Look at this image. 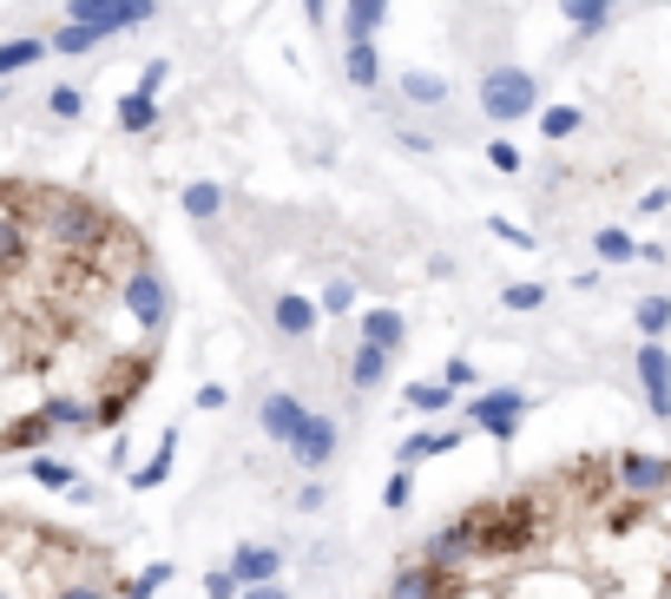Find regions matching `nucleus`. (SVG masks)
Masks as SVG:
<instances>
[{
    "mask_svg": "<svg viewBox=\"0 0 671 599\" xmlns=\"http://www.w3.org/2000/svg\"><path fill=\"white\" fill-rule=\"evenodd\" d=\"M481 560H514V553H533V540L546 533L540 521V501L533 494H501V501H481Z\"/></svg>",
    "mask_w": 671,
    "mask_h": 599,
    "instance_id": "1",
    "label": "nucleus"
},
{
    "mask_svg": "<svg viewBox=\"0 0 671 599\" xmlns=\"http://www.w3.org/2000/svg\"><path fill=\"white\" fill-rule=\"evenodd\" d=\"M481 112L494 119V126H521V119H540V79L526 73V67H487L481 73Z\"/></svg>",
    "mask_w": 671,
    "mask_h": 599,
    "instance_id": "2",
    "label": "nucleus"
},
{
    "mask_svg": "<svg viewBox=\"0 0 671 599\" xmlns=\"http://www.w3.org/2000/svg\"><path fill=\"white\" fill-rule=\"evenodd\" d=\"M119 310L132 316V330L146 336V343H165V316H171V297H165V277H158V264L139 257L126 277H119Z\"/></svg>",
    "mask_w": 671,
    "mask_h": 599,
    "instance_id": "3",
    "label": "nucleus"
},
{
    "mask_svg": "<svg viewBox=\"0 0 671 599\" xmlns=\"http://www.w3.org/2000/svg\"><path fill=\"white\" fill-rule=\"evenodd\" d=\"M146 375H151V350L106 356V375H99V389H92V402H99V429H119V422H126V409L146 395Z\"/></svg>",
    "mask_w": 671,
    "mask_h": 599,
    "instance_id": "4",
    "label": "nucleus"
},
{
    "mask_svg": "<svg viewBox=\"0 0 671 599\" xmlns=\"http://www.w3.org/2000/svg\"><path fill=\"white\" fill-rule=\"evenodd\" d=\"M526 402H533L526 389H481V395H467V429H481L487 442H514Z\"/></svg>",
    "mask_w": 671,
    "mask_h": 599,
    "instance_id": "5",
    "label": "nucleus"
},
{
    "mask_svg": "<svg viewBox=\"0 0 671 599\" xmlns=\"http://www.w3.org/2000/svg\"><path fill=\"white\" fill-rule=\"evenodd\" d=\"M422 560H428V567H447V573H467V567L481 560V514L467 508V514H454L447 527H435V533L422 540Z\"/></svg>",
    "mask_w": 671,
    "mask_h": 599,
    "instance_id": "6",
    "label": "nucleus"
},
{
    "mask_svg": "<svg viewBox=\"0 0 671 599\" xmlns=\"http://www.w3.org/2000/svg\"><path fill=\"white\" fill-rule=\"evenodd\" d=\"M60 13H67V20H86V27H106V33L119 40V33L158 20V0H67Z\"/></svg>",
    "mask_w": 671,
    "mask_h": 599,
    "instance_id": "7",
    "label": "nucleus"
},
{
    "mask_svg": "<svg viewBox=\"0 0 671 599\" xmlns=\"http://www.w3.org/2000/svg\"><path fill=\"white\" fill-rule=\"evenodd\" d=\"M467 593V573H447V567H428V560H408L395 580H388V593L382 599H461Z\"/></svg>",
    "mask_w": 671,
    "mask_h": 599,
    "instance_id": "8",
    "label": "nucleus"
},
{
    "mask_svg": "<svg viewBox=\"0 0 671 599\" xmlns=\"http://www.w3.org/2000/svg\"><path fill=\"white\" fill-rule=\"evenodd\" d=\"M303 422H309V409H303L290 389H270V395L257 402V429H264V442H277L284 454H290V442L303 435Z\"/></svg>",
    "mask_w": 671,
    "mask_h": 599,
    "instance_id": "9",
    "label": "nucleus"
},
{
    "mask_svg": "<svg viewBox=\"0 0 671 599\" xmlns=\"http://www.w3.org/2000/svg\"><path fill=\"white\" fill-rule=\"evenodd\" d=\"M619 494H671V461L665 454H645V449H625L619 454Z\"/></svg>",
    "mask_w": 671,
    "mask_h": 599,
    "instance_id": "10",
    "label": "nucleus"
},
{
    "mask_svg": "<svg viewBox=\"0 0 671 599\" xmlns=\"http://www.w3.org/2000/svg\"><path fill=\"white\" fill-rule=\"evenodd\" d=\"M632 375H639V389H645L652 415L671 422V356H665V343H645V350L632 356Z\"/></svg>",
    "mask_w": 671,
    "mask_h": 599,
    "instance_id": "11",
    "label": "nucleus"
},
{
    "mask_svg": "<svg viewBox=\"0 0 671 599\" xmlns=\"http://www.w3.org/2000/svg\"><path fill=\"white\" fill-rule=\"evenodd\" d=\"M336 449H343V429H336L329 415H309V422H303V435L290 442V461L309 468V474H323V468L336 461Z\"/></svg>",
    "mask_w": 671,
    "mask_h": 599,
    "instance_id": "12",
    "label": "nucleus"
},
{
    "mask_svg": "<svg viewBox=\"0 0 671 599\" xmlns=\"http://www.w3.org/2000/svg\"><path fill=\"white\" fill-rule=\"evenodd\" d=\"M40 415H47L53 429H67V435H92V429H99V402H92V395H67V389H53V395L40 402Z\"/></svg>",
    "mask_w": 671,
    "mask_h": 599,
    "instance_id": "13",
    "label": "nucleus"
},
{
    "mask_svg": "<svg viewBox=\"0 0 671 599\" xmlns=\"http://www.w3.org/2000/svg\"><path fill=\"white\" fill-rule=\"evenodd\" d=\"M230 573H237L244 587H270V580L284 573V553H277V547H264V540H244V547L230 553Z\"/></svg>",
    "mask_w": 671,
    "mask_h": 599,
    "instance_id": "14",
    "label": "nucleus"
},
{
    "mask_svg": "<svg viewBox=\"0 0 671 599\" xmlns=\"http://www.w3.org/2000/svg\"><path fill=\"white\" fill-rule=\"evenodd\" d=\"M270 323H277V336L303 343V336L323 323V303H309V297H297V291H284V297L270 303Z\"/></svg>",
    "mask_w": 671,
    "mask_h": 599,
    "instance_id": "15",
    "label": "nucleus"
},
{
    "mask_svg": "<svg viewBox=\"0 0 671 599\" xmlns=\"http://www.w3.org/2000/svg\"><path fill=\"white\" fill-rule=\"evenodd\" d=\"M356 336H363V343H375V350H388V356H395V350L408 343V323H402V310H382V303H375V310H363V323H356Z\"/></svg>",
    "mask_w": 671,
    "mask_h": 599,
    "instance_id": "16",
    "label": "nucleus"
},
{
    "mask_svg": "<svg viewBox=\"0 0 671 599\" xmlns=\"http://www.w3.org/2000/svg\"><path fill=\"white\" fill-rule=\"evenodd\" d=\"M112 112H119V132H132V139H139V132H151V126H158V92L132 86V92H126Z\"/></svg>",
    "mask_w": 671,
    "mask_h": 599,
    "instance_id": "17",
    "label": "nucleus"
},
{
    "mask_svg": "<svg viewBox=\"0 0 671 599\" xmlns=\"http://www.w3.org/2000/svg\"><path fill=\"white\" fill-rule=\"evenodd\" d=\"M171 454H178V429H165V435H158V454L132 468V488H139V494H151V488L171 481Z\"/></svg>",
    "mask_w": 671,
    "mask_h": 599,
    "instance_id": "18",
    "label": "nucleus"
},
{
    "mask_svg": "<svg viewBox=\"0 0 671 599\" xmlns=\"http://www.w3.org/2000/svg\"><path fill=\"white\" fill-rule=\"evenodd\" d=\"M27 481H40L47 494H73L79 468H73V461H60V454H33V461H27Z\"/></svg>",
    "mask_w": 671,
    "mask_h": 599,
    "instance_id": "19",
    "label": "nucleus"
},
{
    "mask_svg": "<svg viewBox=\"0 0 671 599\" xmlns=\"http://www.w3.org/2000/svg\"><path fill=\"white\" fill-rule=\"evenodd\" d=\"M106 40H112L106 27H86V20H67V27H53V40H47V47H53L60 60H73V53H92V47H106Z\"/></svg>",
    "mask_w": 671,
    "mask_h": 599,
    "instance_id": "20",
    "label": "nucleus"
},
{
    "mask_svg": "<svg viewBox=\"0 0 671 599\" xmlns=\"http://www.w3.org/2000/svg\"><path fill=\"white\" fill-rule=\"evenodd\" d=\"M388 20V0H349L343 7V40H375Z\"/></svg>",
    "mask_w": 671,
    "mask_h": 599,
    "instance_id": "21",
    "label": "nucleus"
},
{
    "mask_svg": "<svg viewBox=\"0 0 671 599\" xmlns=\"http://www.w3.org/2000/svg\"><path fill=\"white\" fill-rule=\"evenodd\" d=\"M388 363H395L388 350H375V343H356V356H349V389H356V395H369L375 382L388 375Z\"/></svg>",
    "mask_w": 671,
    "mask_h": 599,
    "instance_id": "22",
    "label": "nucleus"
},
{
    "mask_svg": "<svg viewBox=\"0 0 671 599\" xmlns=\"http://www.w3.org/2000/svg\"><path fill=\"white\" fill-rule=\"evenodd\" d=\"M461 435H467V422H461V429H442V435H408V442L395 449V461H402V468H415V461H428V454L461 449Z\"/></svg>",
    "mask_w": 671,
    "mask_h": 599,
    "instance_id": "23",
    "label": "nucleus"
},
{
    "mask_svg": "<svg viewBox=\"0 0 671 599\" xmlns=\"http://www.w3.org/2000/svg\"><path fill=\"white\" fill-rule=\"evenodd\" d=\"M343 79H349V86H382V53H375V40H349Z\"/></svg>",
    "mask_w": 671,
    "mask_h": 599,
    "instance_id": "24",
    "label": "nucleus"
},
{
    "mask_svg": "<svg viewBox=\"0 0 671 599\" xmlns=\"http://www.w3.org/2000/svg\"><path fill=\"white\" fill-rule=\"evenodd\" d=\"M593 257L599 264H632V257H645V244H632V230H619V225H599L593 230Z\"/></svg>",
    "mask_w": 671,
    "mask_h": 599,
    "instance_id": "25",
    "label": "nucleus"
},
{
    "mask_svg": "<svg viewBox=\"0 0 671 599\" xmlns=\"http://www.w3.org/2000/svg\"><path fill=\"white\" fill-rule=\"evenodd\" d=\"M402 99H408V106H447V79L415 67V73H402Z\"/></svg>",
    "mask_w": 671,
    "mask_h": 599,
    "instance_id": "26",
    "label": "nucleus"
},
{
    "mask_svg": "<svg viewBox=\"0 0 671 599\" xmlns=\"http://www.w3.org/2000/svg\"><path fill=\"white\" fill-rule=\"evenodd\" d=\"M612 7H619V0H560V13L573 20V33H580V40L605 27V13H612Z\"/></svg>",
    "mask_w": 671,
    "mask_h": 599,
    "instance_id": "27",
    "label": "nucleus"
},
{
    "mask_svg": "<svg viewBox=\"0 0 671 599\" xmlns=\"http://www.w3.org/2000/svg\"><path fill=\"white\" fill-rule=\"evenodd\" d=\"M580 106H540V139H553V146H566L573 132H580Z\"/></svg>",
    "mask_w": 671,
    "mask_h": 599,
    "instance_id": "28",
    "label": "nucleus"
},
{
    "mask_svg": "<svg viewBox=\"0 0 671 599\" xmlns=\"http://www.w3.org/2000/svg\"><path fill=\"white\" fill-rule=\"evenodd\" d=\"M47 53H53L47 40H7V47H0V79L27 73V67H33V60H47Z\"/></svg>",
    "mask_w": 671,
    "mask_h": 599,
    "instance_id": "29",
    "label": "nucleus"
},
{
    "mask_svg": "<svg viewBox=\"0 0 671 599\" xmlns=\"http://www.w3.org/2000/svg\"><path fill=\"white\" fill-rule=\"evenodd\" d=\"M178 205H185V218L211 225V218L224 212V192H218V185H205V178H198V185H185V198H178Z\"/></svg>",
    "mask_w": 671,
    "mask_h": 599,
    "instance_id": "30",
    "label": "nucleus"
},
{
    "mask_svg": "<svg viewBox=\"0 0 671 599\" xmlns=\"http://www.w3.org/2000/svg\"><path fill=\"white\" fill-rule=\"evenodd\" d=\"M632 323H639V336H645V343H659V336L671 330V297H639Z\"/></svg>",
    "mask_w": 671,
    "mask_h": 599,
    "instance_id": "31",
    "label": "nucleus"
},
{
    "mask_svg": "<svg viewBox=\"0 0 671 599\" xmlns=\"http://www.w3.org/2000/svg\"><path fill=\"white\" fill-rule=\"evenodd\" d=\"M447 402H454L447 382H408V409H415V415H442Z\"/></svg>",
    "mask_w": 671,
    "mask_h": 599,
    "instance_id": "32",
    "label": "nucleus"
},
{
    "mask_svg": "<svg viewBox=\"0 0 671 599\" xmlns=\"http://www.w3.org/2000/svg\"><path fill=\"white\" fill-rule=\"evenodd\" d=\"M158 587H171V560H151L139 580H126V587H119V599H151Z\"/></svg>",
    "mask_w": 671,
    "mask_h": 599,
    "instance_id": "33",
    "label": "nucleus"
},
{
    "mask_svg": "<svg viewBox=\"0 0 671 599\" xmlns=\"http://www.w3.org/2000/svg\"><path fill=\"white\" fill-rule=\"evenodd\" d=\"M408 501H415V468H395V474H388V488H382V508H388V514H402Z\"/></svg>",
    "mask_w": 671,
    "mask_h": 599,
    "instance_id": "34",
    "label": "nucleus"
},
{
    "mask_svg": "<svg viewBox=\"0 0 671 599\" xmlns=\"http://www.w3.org/2000/svg\"><path fill=\"white\" fill-rule=\"evenodd\" d=\"M316 303H323V316H349V310H356V284H349V277H329Z\"/></svg>",
    "mask_w": 671,
    "mask_h": 599,
    "instance_id": "35",
    "label": "nucleus"
},
{
    "mask_svg": "<svg viewBox=\"0 0 671 599\" xmlns=\"http://www.w3.org/2000/svg\"><path fill=\"white\" fill-rule=\"evenodd\" d=\"M605 527H612V533H632V527H645V494H625V501L605 514Z\"/></svg>",
    "mask_w": 671,
    "mask_h": 599,
    "instance_id": "36",
    "label": "nucleus"
},
{
    "mask_svg": "<svg viewBox=\"0 0 671 599\" xmlns=\"http://www.w3.org/2000/svg\"><path fill=\"white\" fill-rule=\"evenodd\" d=\"M487 165H494L501 178H521V171H526V151L507 146V139H494V146H487Z\"/></svg>",
    "mask_w": 671,
    "mask_h": 599,
    "instance_id": "37",
    "label": "nucleus"
},
{
    "mask_svg": "<svg viewBox=\"0 0 671 599\" xmlns=\"http://www.w3.org/2000/svg\"><path fill=\"white\" fill-rule=\"evenodd\" d=\"M47 112H53V119H79V112H86V92H79V86H53V92H47Z\"/></svg>",
    "mask_w": 671,
    "mask_h": 599,
    "instance_id": "38",
    "label": "nucleus"
},
{
    "mask_svg": "<svg viewBox=\"0 0 671 599\" xmlns=\"http://www.w3.org/2000/svg\"><path fill=\"white\" fill-rule=\"evenodd\" d=\"M487 230H494L501 244H514V251H526V257H533V230H521L514 218H487Z\"/></svg>",
    "mask_w": 671,
    "mask_h": 599,
    "instance_id": "39",
    "label": "nucleus"
},
{
    "mask_svg": "<svg viewBox=\"0 0 671 599\" xmlns=\"http://www.w3.org/2000/svg\"><path fill=\"white\" fill-rule=\"evenodd\" d=\"M205 593L211 599H244V580H237L230 567H218V573H205Z\"/></svg>",
    "mask_w": 671,
    "mask_h": 599,
    "instance_id": "40",
    "label": "nucleus"
},
{
    "mask_svg": "<svg viewBox=\"0 0 671 599\" xmlns=\"http://www.w3.org/2000/svg\"><path fill=\"white\" fill-rule=\"evenodd\" d=\"M501 303H507V310H540V303H546V291H540V284H507V291H501Z\"/></svg>",
    "mask_w": 671,
    "mask_h": 599,
    "instance_id": "41",
    "label": "nucleus"
},
{
    "mask_svg": "<svg viewBox=\"0 0 671 599\" xmlns=\"http://www.w3.org/2000/svg\"><path fill=\"white\" fill-rule=\"evenodd\" d=\"M47 599H112V593H106L99 580H67V587H53Z\"/></svg>",
    "mask_w": 671,
    "mask_h": 599,
    "instance_id": "42",
    "label": "nucleus"
},
{
    "mask_svg": "<svg viewBox=\"0 0 671 599\" xmlns=\"http://www.w3.org/2000/svg\"><path fill=\"white\" fill-rule=\"evenodd\" d=\"M442 382H447V389H474V363H467V356H447Z\"/></svg>",
    "mask_w": 671,
    "mask_h": 599,
    "instance_id": "43",
    "label": "nucleus"
},
{
    "mask_svg": "<svg viewBox=\"0 0 671 599\" xmlns=\"http://www.w3.org/2000/svg\"><path fill=\"white\" fill-rule=\"evenodd\" d=\"M191 402H198V409H205V415H218L224 402H230V389H224V382H205V389H198V395H191Z\"/></svg>",
    "mask_w": 671,
    "mask_h": 599,
    "instance_id": "44",
    "label": "nucleus"
},
{
    "mask_svg": "<svg viewBox=\"0 0 671 599\" xmlns=\"http://www.w3.org/2000/svg\"><path fill=\"white\" fill-rule=\"evenodd\" d=\"M323 501H329V494H323V481H303V488H297V508H303V514H316Z\"/></svg>",
    "mask_w": 671,
    "mask_h": 599,
    "instance_id": "45",
    "label": "nucleus"
},
{
    "mask_svg": "<svg viewBox=\"0 0 671 599\" xmlns=\"http://www.w3.org/2000/svg\"><path fill=\"white\" fill-rule=\"evenodd\" d=\"M165 79H171V60H146V73H139V86H146V92H158Z\"/></svg>",
    "mask_w": 671,
    "mask_h": 599,
    "instance_id": "46",
    "label": "nucleus"
},
{
    "mask_svg": "<svg viewBox=\"0 0 671 599\" xmlns=\"http://www.w3.org/2000/svg\"><path fill=\"white\" fill-rule=\"evenodd\" d=\"M665 205H671V185H652V192L639 198V212H645V218H652V212H665Z\"/></svg>",
    "mask_w": 671,
    "mask_h": 599,
    "instance_id": "47",
    "label": "nucleus"
},
{
    "mask_svg": "<svg viewBox=\"0 0 671 599\" xmlns=\"http://www.w3.org/2000/svg\"><path fill=\"white\" fill-rule=\"evenodd\" d=\"M303 13H309V27H323L329 20V0H303Z\"/></svg>",
    "mask_w": 671,
    "mask_h": 599,
    "instance_id": "48",
    "label": "nucleus"
},
{
    "mask_svg": "<svg viewBox=\"0 0 671 599\" xmlns=\"http://www.w3.org/2000/svg\"><path fill=\"white\" fill-rule=\"evenodd\" d=\"M244 599H290V593H284V587L270 580V587H244Z\"/></svg>",
    "mask_w": 671,
    "mask_h": 599,
    "instance_id": "49",
    "label": "nucleus"
},
{
    "mask_svg": "<svg viewBox=\"0 0 671 599\" xmlns=\"http://www.w3.org/2000/svg\"><path fill=\"white\" fill-rule=\"evenodd\" d=\"M665 587H671V560H665Z\"/></svg>",
    "mask_w": 671,
    "mask_h": 599,
    "instance_id": "50",
    "label": "nucleus"
}]
</instances>
